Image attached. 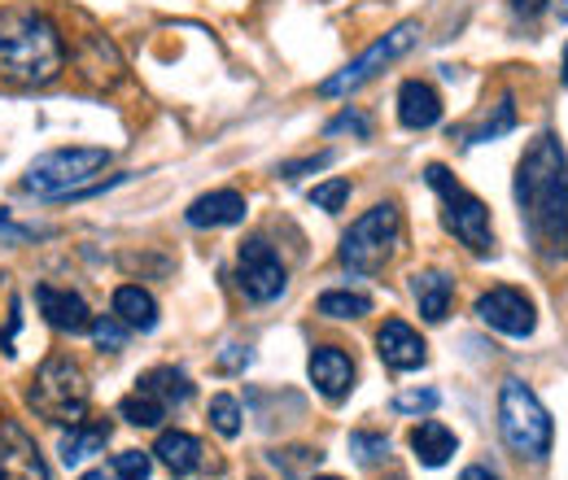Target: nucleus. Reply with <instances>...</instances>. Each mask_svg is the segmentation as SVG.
Masks as SVG:
<instances>
[{
	"label": "nucleus",
	"instance_id": "obj_20",
	"mask_svg": "<svg viewBox=\"0 0 568 480\" xmlns=\"http://www.w3.org/2000/svg\"><path fill=\"white\" fill-rule=\"evenodd\" d=\"M412 297H416V306H420V315H425L428 324H442L446 310H450L455 284H450L446 272H416L412 275Z\"/></svg>",
	"mask_w": 568,
	"mask_h": 480
},
{
	"label": "nucleus",
	"instance_id": "obj_19",
	"mask_svg": "<svg viewBox=\"0 0 568 480\" xmlns=\"http://www.w3.org/2000/svg\"><path fill=\"white\" fill-rule=\"evenodd\" d=\"M105 441H110V419H79V423H71V432H62L58 455H62L67 468H74V463L101 455Z\"/></svg>",
	"mask_w": 568,
	"mask_h": 480
},
{
	"label": "nucleus",
	"instance_id": "obj_32",
	"mask_svg": "<svg viewBox=\"0 0 568 480\" xmlns=\"http://www.w3.org/2000/svg\"><path fill=\"white\" fill-rule=\"evenodd\" d=\"M337 132H355V136H372V127H367V119H363V114H358V110H346V114H342V119H333V123H328V136H337Z\"/></svg>",
	"mask_w": 568,
	"mask_h": 480
},
{
	"label": "nucleus",
	"instance_id": "obj_25",
	"mask_svg": "<svg viewBox=\"0 0 568 480\" xmlns=\"http://www.w3.org/2000/svg\"><path fill=\"white\" fill-rule=\"evenodd\" d=\"M511 127H516V105H511V92H507V96L495 105V119H486L477 132H468V140H464V144H486V140L507 136Z\"/></svg>",
	"mask_w": 568,
	"mask_h": 480
},
{
	"label": "nucleus",
	"instance_id": "obj_8",
	"mask_svg": "<svg viewBox=\"0 0 568 480\" xmlns=\"http://www.w3.org/2000/svg\"><path fill=\"white\" fill-rule=\"evenodd\" d=\"M416 40H420V22H416V18L398 22V27H394V31H385L372 49H363V58H355L346 70H337L333 79H324V83H320V96H328V101H333V96H351V92H358L363 83H372L385 67H394L403 53H412V44H416Z\"/></svg>",
	"mask_w": 568,
	"mask_h": 480
},
{
	"label": "nucleus",
	"instance_id": "obj_40",
	"mask_svg": "<svg viewBox=\"0 0 568 480\" xmlns=\"http://www.w3.org/2000/svg\"><path fill=\"white\" fill-rule=\"evenodd\" d=\"M315 480H342V477H315Z\"/></svg>",
	"mask_w": 568,
	"mask_h": 480
},
{
	"label": "nucleus",
	"instance_id": "obj_18",
	"mask_svg": "<svg viewBox=\"0 0 568 480\" xmlns=\"http://www.w3.org/2000/svg\"><path fill=\"white\" fill-rule=\"evenodd\" d=\"M455 450H459V441H455V432H450L442 419H420V423L412 428V455H416V463H425V468H446Z\"/></svg>",
	"mask_w": 568,
	"mask_h": 480
},
{
	"label": "nucleus",
	"instance_id": "obj_11",
	"mask_svg": "<svg viewBox=\"0 0 568 480\" xmlns=\"http://www.w3.org/2000/svg\"><path fill=\"white\" fill-rule=\"evenodd\" d=\"M0 480H49V463L22 423H0Z\"/></svg>",
	"mask_w": 568,
	"mask_h": 480
},
{
	"label": "nucleus",
	"instance_id": "obj_39",
	"mask_svg": "<svg viewBox=\"0 0 568 480\" xmlns=\"http://www.w3.org/2000/svg\"><path fill=\"white\" fill-rule=\"evenodd\" d=\"M560 18H568V0H560Z\"/></svg>",
	"mask_w": 568,
	"mask_h": 480
},
{
	"label": "nucleus",
	"instance_id": "obj_6",
	"mask_svg": "<svg viewBox=\"0 0 568 480\" xmlns=\"http://www.w3.org/2000/svg\"><path fill=\"white\" fill-rule=\"evenodd\" d=\"M425 180L428 188L442 197V223H446V232L459 241V245H468L473 254H495V227H490V210L481 197H473L446 166H425Z\"/></svg>",
	"mask_w": 568,
	"mask_h": 480
},
{
	"label": "nucleus",
	"instance_id": "obj_22",
	"mask_svg": "<svg viewBox=\"0 0 568 480\" xmlns=\"http://www.w3.org/2000/svg\"><path fill=\"white\" fill-rule=\"evenodd\" d=\"M136 385L149 389L166 411H171V407H184V402L193 398V380H189L180 367H153V371H144Z\"/></svg>",
	"mask_w": 568,
	"mask_h": 480
},
{
	"label": "nucleus",
	"instance_id": "obj_13",
	"mask_svg": "<svg viewBox=\"0 0 568 480\" xmlns=\"http://www.w3.org/2000/svg\"><path fill=\"white\" fill-rule=\"evenodd\" d=\"M306 376L311 385L328 398V402H342L351 389H355V358L337 345H320L311 349V362H306Z\"/></svg>",
	"mask_w": 568,
	"mask_h": 480
},
{
	"label": "nucleus",
	"instance_id": "obj_23",
	"mask_svg": "<svg viewBox=\"0 0 568 480\" xmlns=\"http://www.w3.org/2000/svg\"><path fill=\"white\" fill-rule=\"evenodd\" d=\"M119 419H128L132 428H162V419H166V407L149 394V389H132L123 402H119Z\"/></svg>",
	"mask_w": 568,
	"mask_h": 480
},
{
	"label": "nucleus",
	"instance_id": "obj_7",
	"mask_svg": "<svg viewBox=\"0 0 568 480\" xmlns=\"http://www.w3.org/2000/svg\"><path fill=\"white\" fill-rule=\"evenodd\" d=\"M398 236H403V214L394 202H381L367 214H358L351 223V232L342 236V267L358 275H376L398 249Z\"/></svg>",
	"mask_w": 568,
	"mask_h": 480
},
{
	"label": "nucleus",
	"instance_id": "obj_26",
	"mask_svg": "<svg viewBox=\"0 0 568 480\" xmlns=\"http://www.w3.org/2000/svg\"><path fill=\"white\" fill-rule=\"evenodd\" d=\"M211 428L219 437H236L241 432V402L232 394H214L211 398Z\"/></svg>",
	"mask_w": 568,
	"mask_h": 480
},
{
	"label": "nucleus",
	"instance_id": "obj_2",
	"mask_svg": "<svg viewBox=\"0 0 568 480\" xmlns=\"http://www.w3.org/2000/svg\"><path fill=\"white\" fill-rule=\"evenodd\" d=\"M67 67V40L44 9H0V79L13 88H49Z\"/></svg>",
	"mask_w": 568,
	"mask_h": 480
},
{
	"label": "nucleus",
	"instance_id": "obj_34",
	"mask_svg": "<svg viewBox=\"0 0 568 480\" xmlns=\"http://www.w3.org/2000/svg\"><path fill=\"white\" fill-rule=\"evenodd\" d=\"M507 4H511V13H516V18H538L551 0H507Z\"/></svg>",
	"mask_w": 568,
	"mask_h": 480
},
{
	"label": "nucleus",
	"instance_id": "obj_27",
	"mask_svg": "<svg viewBox=\"0 0 568 480\" xmlns=\"http://www.w3.org/2000/svg\"><path fill=\"white\" fill-rule=\"evenodd\" d=\"M114 480H149L153 477V450H123L110 463Z\"/></svg>",
	"mask_w": 568,
	"mask_h": 480
},
{
	"label": "nucleus",
	"instance_id": "obj_21",
	"mask_svg": "<svg viewBox=\"0 0 568 480\" xmlns=\"http://www.w3.org/2000/svg\"><path fill=\"white\" fill-rule=\"evenodd\" d=\"M114 315L132 328V333H153L158 328V302L141 284H123L114 288Z\"/></svg>",
	"mask_w": 568,
	"mask_h": 480
},
{
	"label": "nucleus",
	"instance_id": "obj_29",
	"mask_svg": "<svg viewBox=\"0 0 568 480\" xmlns=\"http://www.w3.org/2000/svg\"><path fill=\"white\" fill-rule=\"evenodd\" d=\"M351 455H355L363 468L385 463V459H389V441H385L381 432H351Z\"/></svg>",
	"mask_w": 568,
	"mask_h": 480
},
{
	"label": "nucleus",
	"instance_id": "obj_10",
	"mask_svg": "<svg viewBox=\"0 0 568 480\" xmlns=\"http://www.w3.org/2000/svg\"><path fill=\"white\" fill-rule=\"evenodd\" d=\"M477 319H481L486 328L503 333V337H516V341L534 337V328H538L534 302H529L520 288H490V293H481V297H477Z\"/></svg>",
	"mask_w": 568,
	"mask_h": 480
},
{
	"label": "nucleus",
	"instance_id": "obj_4",
	"mask_svg": "<svg viewBox=\"0 0 568 480\" xmlns=\"http://www.w3.org/2000/svg\"><path fill=\"white\" fill-rule=\"evenodd\" d=\"M105 166H110V149H53L27 166L22 188L36 197H49V202L83 197Z\"/></svg>",
	"mask_w": 568,
	"mask_h": 480
},
{
	"label": "nucleus",
	"instance_id": "obj_28",
	"mask_svg": "<svg viewBox=\"0 0 568 480\" xmlns=\"http://www.w3.org/2000/svg\"><path fill=\"white\" fill-rule=\"evenodd\" d=\"M88 333H92V341L101 345V349H123L132 328H128L119 315H92V328H88Z\"/></svg>",
	"mask_w": 568,
	"mask_h": 480
},
{
	"label": "nucleus",
	"instance_id": "obj_1",
	"mask_svg": "<svg viewBox=\"0 0 568 480\" xmlns=\"http://www.w3.org/2000/svg\"><path fill=\"white\" fill-rule=\"evenodd\" d=\"M516 206L534 249L547 263H568V157L556 136L534 140L516 166Z\"/></svg>",
	"mask_w": 568,
	"mask_h": 480
},
{
	"label": "nucleus",
	"instance_id": "obj_30",
	"mask_svg": "<svg viewBox=\"0 0 568 480\" xmlns=\"http://www.w3.org/2000/svg\"><path fill=\"white\" fill-rule=\"evenodd\" d=\"M346 202H351V180H324L311 188V206L328 210V214L346 210Z\"/></svg>",
	"mask_w": 568,
	"mask_h": 480
},
{
	"label": "nucleus",
	"instance_id": "obj_5",
	"mask_svg": "<svg viewBox=\"0 0 568 480\" xmlns=\"http://www.w3.org/2000/svg\"><path fill=\"white\" fill-rule=\"evenodd\" d=\"M27 402L36 407V415H44L49 423H79L88 419V380L83 367L74 362L71 354H49L40 362V371L31 376Z\"/></svg>",
	"mask_w": 568,
	"mask_h": 480
},
{
	"label": "nucleus",
	"instance_id": "obj_35",
	"mask_svg": "<svg viewBox=\"0 0 568 480\" xmlns=\"http://www.w3.org/2000/svg\"><path fill=\"white\" fill-rule=\"evenodd\" d=\"M459 480H498L490 468H481V463H473V468H464V477Z\"/></svg>",
	"mask_w": 568,
	"mask_h": 480
},
{
	"label": "nucleus",
	"instance_id": "obj_37",
	"mask_svg": "<svg viewBox=\"0 0 568 480\" xmlns=\"http://www.w3.org/2000/svg\"><path fill=\"white\" fill-rule=\"evenodd\" d=\"M79 480H114V472H105V468H97V472H83Z\"/></svg>",
	"mask_w": 568,
	"mask_h": 480
},
{
	"label": "nucleus",
	"instance_id": "obj_15",
	"mask_svg": "<svg viewBox=\"0 0 568 480\" xmlns=\"http://www.w3.org/2000/svg\"><path fill=\"white\" fill-rule=\"evenodd\" d=\"M437 119H442V96H437V88L425 83V79H407V83L398 88V123H403L407 132H428V127H437Z\"/></svg>",
	"mask_w": 568,
	"mask_h": 480
},
{
	"label": "nucleus",
	"instance_id": "obj_24",
	"mask_svg": "<svg viewBox=\"0 0 568 480\" xmlns=\"http://www.w3.org/2000/svg\"><path fill=\"white\" fill-rule=\"evenodd\" d=\"M320 315L324 319H363V315H372V297L351 293V288H333L320 297Z\"/></svg>",
	"mask_w": 568,
	"mask_h": 480
},
{
	"label": "nucleus",
	"instance_id": "obj_3",
	"mask_svg": "<svg viewBox=\"0 0 568 480\" xmlns=\"http://www.w3.org/2000/svg\"><path fill=\"white\" fill-rule=\"evenodd\" d=\"M498 432H503V441L520 459H547L551 455V441H556V423H551L547 407L516 376L503 380V389H498Z\"/></svg>",
	"mask_w": 568,
	"mask_h": 480
},
{
	"label": "nucleus",
	"instance_id": "obj_14",
	"mask_svg": "<svg viewBox=\"0 0 568 480\" xmlns=\"http://www.w3.org/2000/svg\"><path fill=\"white\" fill-rule=\"evenodd\" d=\"M36 306H40V315H44V324L49 328H58V333H88L92 328V310H88V302L71 293V288H58V284H40L36 288Z\"/></svg>",
	"mask_w": 568,
	"mask_h": 480
},
{
	"label": "nucleus",
	"instance_id": "obj_12",
	"mask_svg": "<svg viewBox=\"0 0 568 480\" xmlns=\"http://www.w3.org/2000/svg\"><path fill=\"white\" fill-rule=\"evenodd\" d=\"M376 354L389 371H416L428 362V345L420 341V333L407 319H385L376 333Z\"/></svg>",
	"mask_w": 568,
	"mask_h": 480
},
{
	"label": "nucleus",
	"instance_id": "obj_9",
	"mask_svg": "<svg viewBox=\"0 0 568 480\" xmlns=\"http://www.w3.org/2000/svg\"><path fill=\"white\" fill-rule=\"evenodd\" d=\"M236 284H241V293L250 302H276L284 293L288 272H284L281 254L263 236H254V241L241 245V254H236Z\"/></svg>",
	"mask_w": 568,
	"mask_h": 480
},
{
	"label": "nucleus",
	"instance_id": "obj_31",
	"mask_svg": "<svg viewBox=\"0 0 568 480\" xmlns=\"http://www.w3.org/2000/svg\"><path fill=\"white\" fill-rule=\"evenodd\" d=\"M437 407V394L433 389H412V394H398L394 398V411L398 415H428Z\"/></svg>",
	"mask_w": 568,
	"mask_h": 480
},
{
	"label": "nucleus",
	"instance_id": "obj_16",
	"mask_svg": "<svg viewBox=\"0 0 568 480\" xmlns=\"http://www.w3.org/2000/svg\"><path fill=\"white\" fill-rule=\"evenodd\" d=\"M250 214L245 206V197L236 193V188H214L206 197H197L193 206H189V223L193 227H232V223H241Z\"/></svg>",
	"mask_w": 568,
	"mask_h": 480
},
{
	"label": "nucleus",
	"instance_id": "obj_33",
	"mask_svg": "<svg viewBox=\"0 0 568 480\" xmlns=\"http://www.w3.org/2000/svg\"><path fill=\"white\" fill-rule=\"evenodd\" d=\"M328 162H333V153H320V157H306V162H288L281 175L284 180H297L302 171H320V166H328Z\"/></svg>",
	"mask_w": 568,
	"mask_h": 480
},
{
	"label": "nucleus",
	"instance_id": "obj_17",
	"mask_svg": "<svg viewBox=\"0 0 568 480\" xmlns=\"http://www.w3.org/2000/svg\"><path fill=\"white\" fill-rule=\"evenodd\" d=\"M153 459H158V463H162L171 477H193V472L202 468V441H197L193 432L171 428V432H162V437H158Z\"/></svg>",
	"mask_w": 568,
	"mask_h": 480
},
{
	"label": "nucleus",
	"instance_id": "obj_38",
	"mask_svg": "<svg viewBox=\"0 0 568 480\" xmlns=\"http://www.w3.org/2000/svg\"><path fill=\"white\" fill-rule=\"evenodd\" d=\"M560 79H565V88H568V44H565V74H560Z\"/></svg>",
	"mask_w": 568,
	"mask_h": 480
},
{
	"label": "nucleus",
	"instance_id": "obj_36",
	"mask_svg": "<svg viewBox=\"0 0 568 480\" xmlns=\"http://www.w3.org/2000/svg\"><path fill=\"white\" fill-rule=\"evenodd\" d=\"M0 236H4V241H27L31 232H27V227H9V223H0Z\"/></svg>",
	"mask_w": 568,
	"mask_h": 480
}]
</instances>
